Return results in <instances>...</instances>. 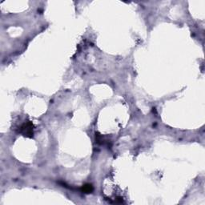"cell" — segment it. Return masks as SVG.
Instances as JSON below:
<instances>
[{"mask_svg":"<svg viewBox=\"0 0 205 205\" xmlns=\"http://www.w3.org/2000/svg\"><path fill=\"white\" fill-rule=\"evenodd\" d=\"M22 133L27 137H31L33 135V125L31 123L23 124L21 127Z\"/></svg>","mask_w":205,"mask_h":205,"instance_id":"6da1fadb","label":"cell"},{"mask_svg":"<svg viewBox=\"0 0 205 205\" xmlns=\"http://www.w3.org/2000/svg\"><path fill=\"white\" fill-rule=\"evenodd\" d=\"M82 191L85 193H91L93 191V187H92V184H85L82 187Z\"/></svg>","mask_w":205,"mask_h":205,"instance_id":"7a4b0ae2","label":"cell"}]
</instances>
